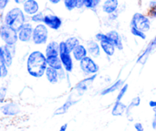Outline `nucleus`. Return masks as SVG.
Returning <instances> with one entry per match:
<instances>
[{"mask_svg":"<svg viewBox=\"0 0 156 131\" xmlns=\"http://www.w3.org/2000/svg\"><path fill=\"white\" fill-rule=\"evenodd\" d=\"M68 129V123H64L59 128V131H66Z\"/></svg>","mask_w":156,"mask_h":131,"instance_id":"41","label":"nucleus"},{"mask_svg":"<svg viewBox=\"0 0 156 131\" xmlns=\"http://www.w3.org/2000/svg\"><path fill=\"white\" fill-rule=\"evenodd\" d=\"M71 53L75 62H80L82 59L88 56L86 46L83 44H80L79 46H77Z\"/></svg>","mask_w":156,"mask_h":131,"instance_id":"19","label":"nucleus"},{"mask_svg":"<svg viewBox=\"0 0 156 131\" xmlns=\"http://www.w3.org/2000/svg\"><path fill=\"white\" fill-rule=\"evenodd\" d=\"M0 111L2 114L7 117H15L21 112L20 105L17 102L9 101L5 103L0 107Z\"/></svg>","mask_w":156,"mask_h":131,"instance_id":"11","label":"nucleus"},{"mask_svg":"<svg viewBox=\"0 0 156 131\" xmlns=\"http://www.w3.org/2000/svg\"><path fill=\"white\" fill-rule=\"evenodd\" d=\"M15 2L18 5H23L27 0H14Z\"/></svg>","mask_w":156,"mask_h":131,"instance_id":"44","label":"nucleus"},{"mask_svg":"<svg viewBox=\"0 0 156 131\" xmlns=\"http://www.w3.org/2000/svg\"><path fill=\"white\" fill-rule=\"evenodd\" d=\"M8 89L6 87H0V104H3L5 101L6 96H7Z\"/></svg>","mask_w":156,"mask_h":131,"instance_id":"33","label":"nucleus"},{"mask_svg":"<svg viewBox=\"0 0 156 131\" xmlns=\"http://www.w3.org/2000/svg\"><path fill=\"white\" fill-rule=\"evenodd\" d=\"M108 38V37L107 36V34L99 32L97 34H95V41H97L98 43H100L102 41H105V40H107Z\"/></svg>","mask_w":156,"mask_h":131,"instance_id":"34","label":"nucleus"},{"mask_svg":"<svg viewBox=\"0 0 156 131\" xmlns=\"http://www.w3.org/2000/svg\"><path fill=\"white\" fill-rule=\"evenodd\" d=\"M106 34L109 41L114 44L117 50L121 51V50H123L124 47H123V38H122V36L117 30H111L107 32Z\"/></svg>","mask_w":156,"mask_h":131,"instance_id":"16","label":"nucleus"},{"mask_svg":"<svg viewBox=\"0 0 156 131\" xmlns=\"http://www.w3.org/2000/svg\"><path fill=\"white\" fill-rule=\"evenodd\" d=\"M0 38L5 45L14 46L18 41V31L6 24H2L0 27Z\"/></svg>","mask_w":156,"mask_h":131,"instance_id":"7","label":"nucleus"},{"mask_svg":"<svg viewBox=\"0 0 156 131\" xmlns=\"http://www.w3.org/2000/svg\"><path fill=\"white\" fill-rule=\"evenodd\" d=\"M22 5L23 12L30 16L40 12V5L37 0H27Z\"/></svg>","mask_w":156,"mask_h":131,"instance_id":"17","label":"nucleus"},{"mask_svg":"<svg viewBox=\"0 0 156 131\" xmlns=\"http://www.w3.org/2000/svg\"><path fill=\"white\" fill-rule=\"evenodd\" d=\"M44 53L47 57L59 56V42L56 41H50L45 45Z\"/></svg>","mask_w":156,"mask_h":131,"instance_id":"20","label":"nucleus"},{"mask_svg":"<svg viewBox=\"0 0 156 131\" xmlns=\"http://www.w3.org/2000/svg\"><path fill=\"white\" fill-rule=\"evenodd\" d=\"M20 131H24V129H21V130H20Z\"/></svg>","mask_w":156,"mask_h":131,"instance_id":"47","label":"nucleus"},{"mask_svg":"<svg viewBox=\"0 0 156 131\" xmlns=\"http://www.w3.org/2000/svg\"><path fill=\"white\" fill-rule=\"evenodd\" d=\"M128 90H129V84L125 83L123 86L121 87L120 90L118 91L117 94V97H116V100L117 101H120L123 99V97H125L126 94L127 93Z\"/></svg>","mask_w":156,"mask_h":131,"instance_id":"29","label":"nucleus"},{"mask_svg":"<svg viewBox=\"0 0 156 131\" xmlns=\"http://www.w3.org/2000/svg\"><path fill=\"white\" fill-rule=\"evenodd\" d=\"M119 7L118 0H105L103 2L101 9L103 12L108 15H112L117 12Z\"/></svg>","mask_w":156,"mask_h":131,"instance_id":"22","label":"nucleus"},{"mask_svg":"<svg viewBox=\"0 0 156 131\" xmlns=\"http://www.w3.org/2000/svg\"><path fill=\"white\" fill-rule=\"evenodd\" d=\"M134 129L136 131H144V126L140 122H136L134 123Z\"/></svg>","mask_w":156,"mask_h":131,"instance_id":"37","label":"nucleus"},{"mask_svg":"<svg viewBox=\"0 0 156 131\" xmlns=\"http://www.w3.org/2000/svg\"><path fill=\"white\" fill-rule=\"evenodd\" d=\"M58 74H59V80H60V82H62V81H63V80H66L68 73H67L63 69L59 70V71H58Z\"/></svg>","mask_w":156,"mask_h":131,"instance_id":"35","label":"nucleus"},{"mask_svg":"<svg viewBox=\"0 0 156 131\" xmlns=\"http://www.w3.org/2000/svg\"><path fill=\"white\" fill-rule=\"evenodd\" d=\"M154 111V117H153V120H152V127L154 129H156V108H152Z\"/></svg>","mask_w":156,"mask_h":131,"instance_id":"39","label":"nucleus"},{"mask_svg":"<svg viewBox=\"0 0 156 131\" xmlns=\"http://www.w3.org/2000/svg\"><path fill=\"white\" fill-rule=\"evenodd\" d=\"M125 83H126V82H125V79H117V80L114 81V82H112L111 84L108 85V86L102 88L100 91V92H99V94H100L101 96H106L108 95V94H112V93L116 92V91H118Z\"/></svg>","mask_w":156,"mask_h":131,"instance_id":"14","label":"nucleus"},{"mask_svg":"<svg viewBox=\"0 0 156 131\" xmlns=\"http://www.w3.org/2000/svg\"><path fill=\"white\" fill-rule=\"evenodd\" d=\"M82 7H85L86 9H92L94 8V0H80L79 2V9Z\"/></svg>","mask_w":156,"mask_h":131,"instance_id":"32","label":"nucleus"},{"mask_svg":"<svg viewBox=\"0 0 156 131\" xmlns=\"http://www.w3.org/2000/svg\"><path fill=\"white\" fill-rule=\"evenodd\" d=\"M81 73L85 76L98 74L100 71V65L95 59L88 56L78 62Z\"/></svg>","mask_w":156,"mask_h":131,"instance_id":"4","label":"nucleus"},{"mask_svg":"<svg viewBox=\"0 0 156 131\" xmlns=\"http://www.w3.org/2000/svg\"><path fill=\"white\" fill-rule=\"evenodd\" d=\"M47 62L48 67H50L52 69H54L59 70L62 69V62H61L60 59H59V56H50V57H47Z\"/></svg>","mask_w":156,"mask_h":131,"instance_id":"26","label":"nucleus"},{"mask_svg":"<svg viewBox=\"0 0 156 131\" xmlns=\"http://www.w3.org/2000/svg\"><path fill=\"white\" fill-rule=\"evenodd\" d=\"M98 75L85 76L82 79L77 82L74 86L72 88L71 91L74 92L78 97H82L85 94V93L92 86L93 83L98 78Z\"/></svg>","mask_w":156,"mask_h":131,"instance_id":"6","label":"nucleus"},{"mask_svg":"<svg viewBox=\"0 0 156 131\" xmlns=\"http://www.w3.org/2000/svg\"><path fill=\"white\" fill-rule=\"evenodd\" d=\"M25 23V14L22 9L18 7L9 10L5 16V24L12 27L17 31H18Z\"/></svg>","mask_w":156,"mask_h":131,"instance_id":"2","label":"nucleus"},{"mask_svg":"<svg viewBox=\"0 0 156 131\" xmlns=\"http://www.w3.org/2000/svg\"><path fill=\"white\" fill-rule=\"evenodd\" d=\"M44 77L50 85H56V84L60 82L57 70L50 68V67H47V68L45 71V74H44Z\"/></svg>","mask_w":156,"mask_h":131,"instance_id":"24","label":"nucleus"},{"mask_svg":"<svg viewBox=\"0 0 156 131\" xmlns=\"http://www.w3.org/2000/svg\"><path fill=\"white\" fill-rule=\"evenodd\" d=\"M155 49H156V46H155Z\"/></svg>","mask_w":156,"mask_h":131,"instance_id":"48","label":"nucleus"},{"mask_svg":"<svg viewBox=\"0 0 156 131\" xmlns=\"http://www.w3.org/2000/svg\"><path fill=\"white\" fill-rule=\"evenodd\" d=\"M48 1L49 2L51 3V4L53 5H57L59 4V3H60L62 0H48Z\"/></svg>","mask_w":156,"mask_h":131,"instance_id":"43","label":"nucleus"},{"mask_svg":"<svg viewBox=\"0 0 156 131\" xmlns=\"http://www.w3.org/2000/svg\"><path fill=\"white\" fill-rule=\"evenodd\" d=\"M99 44H100L101 48L102 53H104L105 56H107L108 58H111L116 54L117 49L114 47V44L109 41L108 38L105 41H101Z\"/></svg>","mask_w":156,"mask_h":131,"instance_id":"18","label":"nucleus"},{"mask_svg":"<svg viewBox=\"0 0 156 131\" xmlns=\"http://www.w3.org/2000/svg\"><path fill=\"white\" fill-rule=\"evenodd\" d=\"M2 78V66H1V63H0V79Z\"/></svg>","mask_w":156,"mask_h":131,"instance_id":"46","label":"nucleus"},{"mask_svg":"<svg viewBox=\"0 0 156 131\" xmlns=\"http://www.w3.org/2000/svg\"><path fill=\"white\" fill-rule=\"evenodd\" d=\"M149 105L150 108H156V100H152L149 102Z\"/></svg>","mask_w":156,"mask_h":131,"instance_id":"42","label":"nucleus"},{"mask_svg":"<svg viewBox=\"0 0 156 131\" xmlns=\"http://www.w3.org/2000/svg\"><path fill=\"white\" fill-rule=\"evenodd\" d=\"M3 50H4V57H5V63L6 64L8 67L12 66L13 63V58L16 53V48L15 45L14 46H3Z\"/></svg>","mask_w":156,"mask_h":131,"instance_id":"21","label":"nucleus"},{"mask_svg":"<svg viewBox=\"0 0 156 131\" xmlns=\"http://www.w3.org/2000/svg\"><path fill=\"white\" fill-rule=\"evenodd\" d=\"M102 0H94V8L97 7L98 5L99 4H100Z\"/></svg>","mask_w":156,"mask_h":131,"instance_id":"45","label":"nucleus"},{"mask_svg":"<svg viewBox=\"0 0 156 131\" xmlns=\"http://www.w3.org/2000/svg\"><path fill=\"white\" fill-rule=\"evenodd\" d=\"M65 43L67 46V48H68L69 51L70 53L73 52V50L76 48L77 46H79V44H81L80 40L77 37L75 36H72L66 38L65 40Z\"/></svg>","mask_w":156,"mask_h":131,"instance_id":"27","label":"nucleus"},{"mask_svg":"<svg viewBox=\"0 0 156 131\" xmlns=\"http://www.w3.org/2000/svg\"><path fill=\"white\" fill-rule=\"evenodd\" d=\"M130 27H134L143 32H147L151 28V22L149 17L140 12H136L132 17Z\"/></svg>","mask_w":156,"mask_h":131,"instance_id":"8","label":"nucleus"},{"mask_svg":"<svg viewBox=\"0 0 156 131\" xmlns=\"http://www.w3.org/2000/svg\"><path fill=\"white\" fill-rule=\"evenodd\" d=\"M80 0H63L64 5L68 11H73L75 9H79Z\"/></svg>","mask_w":156,"mask_h":131,"instance_id":"28","label":"nucleus"},{"mask_svg":"<svg viewBox=\"0 0 156 131\" xmlns=\"http://www.w3.org/2000/svg\"><path fill=\"white\" fill-rule=\"evenodd\" d=\"M48 67L47 56L41 50H34L28 53L26 59V70L30 77L41 79L44 76Z\"/></svg>","mask_w":156,"mask_h":131,"instance_id":"1","label":"nucleus"},{"mask_svg":"<svg viewBox=\"0 0 156 131\" xmlns=\"http://www.w3.org/2000/svg\"><path fill=\"white\" fill-rule=\"evenodd\" d=\"M130 32L132 35H133L136 37L140 38L142 40H146V34L145 32L142 31V30H138L137 28L134 27H130Z\"/></svg>","mask_w":156,"mask_h":131,"instance_id":"31","label":"nucleus"},{"mask_svg":"<svg viewBox=\"0 0 156 131\" xmlns=\"http://www.w3.org/2000/svg\"><path fill=\"white\" fill-rule=\"evenodd\" d=\"M44 15H44L42 12H39L37 14H35V15L30 16V20H31L32 22L36 23L37 24H41V23L44 22Z\"/></svg>","mask_w":156,"mask_h":131,"instance_id":"30","label":"nucleus"},{"mask_svg":"<svg viewBox=\"0 0 156 131\" xmlns=\"http://www.w3.org/2000/svg\"><path fill=\"white\" fill-rule=\"evenodd\" d=\"M33 30L34 26L31 23L26 22L18 31V41L24 44L32 42Z\"/></svg>","mask_w":156,"mask_h":131,"instance_id":"10","label":"nucleus"},{"mask_svg":"<svg viewBox=\"0 0 156 131\" xmlns=\"http://www.w3.org/2000/svg\"><path fill=\"white\" fill-rule=\"evenodd\" d=\"M2 66V78L7 77L9 75V67L6 66L5 63H1Z\"/></svg>","mask_w":156,"mask_h":131,"instance_id":"36","label":"nucleus"},{"mask_svg":"<svg viewBox=\"0 0 156 131\" xmlns=\"http://www.w3.org/2000/svg\"><path fill=\"white\" fill-rule=\"evenodd\" d=\"M141 104V97L140 96H136V97H133L131 99L130 102L129 103V104L127 105L126 109V112L125 114L126 116V118L129 120V121H133V111L135 108L139 107Z\"/></svg>","mask_w":156,"mask_h":131,"instance_id":"23","label":"nucleus"},{"mask_svg":"<svg viewBox=\"0 0 156 131\" xmlns=\"http://www.w3.org/2000/svg\"><path fill=\"white\" fill-rule=\"evenodd\" d=\"M156 46V37L153 38L150 42L149 43V44L147 45V47H146L144 50L143 51V53H140V56H138L136 59V63L140 64V65H145L147 62L148 59H149V56L152 54V51L154 50V49H155Z\"/></svg>","mask_w":156,"mask_h":131,"instance_id":"13","label":"nucleus"},{"mask_svg":"<svg viewBox=\"0 0 156 131\" xmlns=\"http://www.w3.org/2000/svg\"><path fill=\"white\" fill-rule=\"evenodd\" d=\"M9 0H0V9H3L6 7Z\"/></svg>","mask_w":156,"mask_h":131,"instance_id":"40","label":"nucleus"},{"mask_svg":"<svg viewBox=\"0 0 156 131\" xmlns=\"http://www.w3.org/2000/svg\"><path fill=\"white\" fill-rule=\"evenodd\" d=\"M44 23L48 28L53 30H58L62 24V19L54 14H47L44 15Z\"/></svg>","mask_w":156,"mask_h":131,"instance_id":"12","label":"nucleus"},{"mask_svg":"<svg viewBox=\"0 0 156 131\" xmlns=\"http://www.w3.org/2000/svg\"><path fill=\"white\" fill-rule=\"evenodd\" d=\"M126 107L127 105L123 101H115L111 109V114L114 117H121L123 114H125Z\"/></svg>","mask_w":156,"mask_h":131,"instance_id":"25","label":"nucleus"},{"mask_svg":"<svg viewBox=\"0 0 156 131\" xmlns=\"http://www.w3.org/2000/svg\"><path fill=\"white\" fill-rule=\"evenodd\" d=\"M59 56L62 62V68L69 74L73 73L75 69V60L73 59L72 53L69 51L65 41H61L59 42Z\"/></svg>","mask_w":156,"mask_h":131,"instance_id":"3","label":"nucleus"},{"mask_svg":"<svg viewBox=\"0 0 156 131\" xmlns=\"http://www.w3.org/2000/svg\"><path fill=\"white\" fill-rule=\"evenodd\" d=\"M0 63H5L4 50H3V46L2 47H0Z\"/></svg>","mask_w":156,"mask_h":131,"instance_id":"38","label":"nucleus"},{"mask_svg":"<svg viewBox=\"0 0 156 131\" xmlns=\"http://www.w3.org/2000/svg\"><path fill=\"white\" fill-rule=\"evenodd\" d=\"M80 99L81 97H78L74 92L70 91V94H69L68 97L65 101V102L61 106H59V108L55 110L54 112H53V116H60L66 114L70 108L79 103Z\"/></svg>","mask_w":156,"mask_h":131,"instance_id":"9","label":"nucleus"},{"mask_svg":"<svg viewBox=\"0 0 156 131\" xmlns=\"http://www.w3.org/2000/svg\"><path fill=\"white\" fill-rule=\"evenodd\" d=\"M49 28L44 24L34 26L32 43L35 46H44L49 42Z\"/></svg>","mask_w":156,"mask_h":131,"instance_id":"5","label":"nucleus"},{"mask_svg":"<svg viewBox=\"0 0 156 131\" xmlns=\"http://www.w3.org/2000/svg\"><path fill=\"white\" fill-rule=\"evenodd\" d=\"M87 50H88V56L94 59H97L101 57L102 55V50L101 48L100 44L95 40H91L87 42L86 44Z\"/></svg>","mask_w":156,"mask_h":131,"instance_id":"15","label":"nucleus"}]
</instances>
